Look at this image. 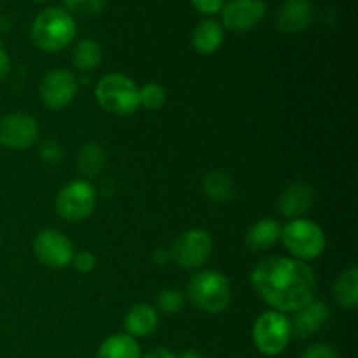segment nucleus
Returning a JSON list of instances; mask_svg holds the SVG:
<instances>
[{"label":"nucleus","mask_w":358,"mask_h":358,"mask_svg":"<svg viewBox=\"0 0 358 358\" xmlns=\"http://www.w3.org/2000/svg\"><path fill=\"white\" fill-rule=\"evenodd\" d=\"M255 294L271 310L294 313L315 299L317 275L313 268L294 257H268L250 275Z\"/></svg>","instance_id":"nucleus-1"},{"label":"nucleus","mask_w":358,"mask_h":358,"mask_svg":"<svg viewBox=\"0 0 358 358\" xmlns=\"http://www.w3.org/2000/svg\"><path fill=\"white\" fill-rule=\"evenodd\" d=\"M77 34L72 14L59 7H48L37 14L30 28L31 42L44 52H62Z\"/></svg>","instance_id":"nucleus-2"},{"label":"nucleus","mask_w":358,"mask_h":358,"mask_svg":"<svg viewBox=\"0 0 358 358\" xmlns=\"http://www.w3.org/2000/svg\"><path fill=\"white\" fill-rule=\"evenodd\" d=\"M185 297L196 310L208 315H219L229 308L233 301V289L224 273L203 269L191 278Z\"/></svg>","instance_id":"nucleus-3"},{"label":"nucleus","mask_w":358,"mask_h":358,"mask_svg":"<svg viewBox=\"0 0 358 358\" xmlns=\"http://www.w3.org/2000/svg\"><path fill=\"white\" fill-rule=\"evenodd\" d=\"M138 90L135 80L129 79L124 73L112 72L101 77L94 87V96L98 105L108 114L126 117L135 114L140 108Z\"/></svg>","instance_id":"nucleus-4"},{"label":"nucleus","mask_w":358,"mask_h":358,"mask_svg":"<svg viewBox=\"0 0 358 358\" xmlns=\"http://www.w3.org/2000/svg\"><path fill=\"white\" fill-rule=\"evenodd\" d=\"M280 241L294 259L303 262L318 259L327 247L324 229L310 219L289 220L282 227Z\"/></svg>","instance_id":"nucleus-5"},{"label":"nucleus","mask_w":358,"mask_h":358,"mask_svg":"<svg viewBox=\"0 0 358 358\" xmlns=\"http://www.w3.org/2000/svg\"><path fill=\"white\" fill-rule=\"evenodd\" d=\"M252 338L254 345L262 355L276 357L285 352L292 339L290 331V320L285 313L269 310L259 315L252 329Z\"/></svg>","instance_id":"nucleus-6"},{"label":"nucleus","mask_w":358,"mask_h":358,"mask_svg":"<svg viewBox=\"0 0 358 358\" xmlns=\"http://www.w3.org/2000/svg\"><path fill=\"white\" fill-rule=\"evenodd\" d=\"M96 208V191L87 180H72L63 185L55 199V210L66 222H83Z\"/></svg>","instance_id":"nucleus-7"},{"label":"nucleus","mask_w":358,"mask_h":358,"mask_svg":"<svg viewBox=\"0 0 358 358\" xmlns=\"http://www.w3.org/2000/svg\"><path fill=\"white\" fill-rule=\"evenodd\" d=\"M171 261L182 269H199L213 254V240L208 231L189 229L171 243Z\"/></svg>","instance_id":"nucleus-8"},{"label":"nucleus","mask_w":358,"mask_h":358,"mask_svg":"<svg viewBox=\"0 0 358 358\" xmlns=\"http://www.w3.org/2000/svg\"><path fill=\"white\" fill-rule=\"evenodd\" d=\"M31 248L35 257L51 269L69 268L76 254L72 241L56 229H42L41 233H37Z\"/></svg>","instance_id":"nucleus-9"},{"label":"nucleus","mask_w":358,"mask_h":358,"mask_svg":"<svg viewBox=\"0 0 358 358\" xmlns=\"http://www.w3.org/2000/svg\"><path fill=\"white\" fill-rule=\"evenodd\" d=\"M38 122L31 115L14 112L0 119V145L13 150L30 149L37 143Z\"/></svg>","instance_id":"nucleus-10"},{"label":"nucleus","mask_w":358,"mask_h":358,"mask_svg":"<svg viewBox=\"0 0 358 358\" xmlns=\"http://www.w3.org/2000/svg\"><path fill=\"white\" fill-rule=\"evenodd\" d=\"M77 90L79 83L70 70H51L41 83V100L49 110H62L72 103Z\"/></svg>","instance_id":"nucleus-11"},{"label":"nucleus","mask_w":358,"mask_h":358,"mask_svg":"<svg viewBox=\"0 0 358 358\" xmlns=\"http://www.w3.org/2000/svg\"><path fill=\"white\" fill-rule=\"evenodd\" d=\"M222 24L231 31H250L266 17L264 0H229L222 7Z\"/></svg>","instance_id":"nucleus-12"},{"label":"nucleus","mask_w":358,"mask_h":358,"mask_svg":"<svg viewBox=\"0 0 358 358\" xmlns=\"http://www.w3.org/2000/svg\"><path fill=\"white\" fill-rule=\"evenodd\" d=\"M329 318H331V311L324 301L313 299L303 306L301 310L294 311L290 320V331H292V338L296 339H308L313 334L320 332L322 329L327 325Z\"/></svg>","instance_id":"nucleus-13"},{"label":"nucleus","mask_w":358,"mask_h":358,"mask_svg":"<svg viewBox=\"0 0 358 358\" xmlns=\"http://www.w3.org/2000/svg\"><path fill=\"white\" fill-rule=\"evenodd\" d=\"M315 201H317V196H315L311 185L304 184V182H294L280 194L278 212L280 215L289 220L303 219L304 213L313 208Z\"/></svg>","instance_id":"nucleus-14"},{"label":"nucleus","mask_w":358,"mask_h":358,"mask_svg":"<svg viewBox=\"0 0 358 358\" xmlns=\"http://www.w3.org/2000/svg\"><path fill=\"white\" fill-rule=\"evenodd\" d=\"M313 16L311 0H285L276 14V28L282 34H299L310 27Z\"/></svg>","instance_id":"nucleus-15"},{"label":"nucleus","mask_w":358,"mask_h":358,"mask_svg":"<svg viewBox=\"0 0 358 358\" xmlns=\"http://www.w3.org/2000/svg\"><path fill=\"white\" fill-rule=\"evenodd\" d=\"M157 325H159L157 311L149 304H135L124 317L126 334L135 339L152 336L156 332Z\"/></svg>","instance_id":"nucleus-16"},{"label":"nucleus","mask_w":358,"mask_h":358,"mask_svg":"<svg viewBox=\"0 0 358 358\" xmlns=\"http://www.w3.org/2000/svg\"><path fill=\"white\" fill-rule=\"evenodd\" d=\"M282 236V226L275 219H261L245 234V245L252 252H264L275 247Z\"/></svg>","instance_id":"nucleus-17"},{"label":"nucleus","mask_w":358,"mask_h":358,"mask_svg":"<svg viewBox=\"0 0 358 358\" xmlns=\"http://www.w3.org/2000/svg\"><path fill=\"white\" fill-rule=\"evenodd\" d=\"M224 44V27L215 20L199 21L192 31V48L199 55H213Z\"/></svg>","instance_id":"nucleus-18"},{"label":"nucleus","mask_w":358,"mask_h":358,"mask_svg":"<svg viewBox=\"0 0 358 358\" xmlns=\"http://www.w3.org/2000/svg\"><path fill=\"white\" fill-rule=\"evenodd\" d=\"M203 192L206 198L217 203H227L236 196V184L229 173L222 170H213L203 177Z\"/></svg>","instance_id":"nucleus-19"},{"label":"nucleus","mask_w":358,"mask_h":358,"mask_svg":"<svg viewBox=\"0 0 358 358\" xmlns=\"http://www.w3.org/2000/svg\"><path fill=\"white\" fill-rule=\"evenodd\" d=\"M96 358H142L140 345L128 334H114L98 348Z\"/></svg>","instance_id":"nucleus-20"},{"label":"nucleus","mask_w":358,"mask_h":358,"mask_svg":"<svg viewBox=\"0 0 358 358\" xmlns=\"http://www.w3.org/2000/svg\"><path fill=\"white\" fill-rule=\"evenodd\" d=\"M334 299L341 308L355 311L358 306V269L348 268L338 276L334 283Z\"/></svg>","instance_id":"nucleus-21"},{"label":"nucleus","mask_w":358,"mask_h":358,"mask_svg":"<svg viewBox=\"0 0 358 358\" xmlns=\"http://www.w3.org/2000/svg\"><path fill=\"white\" fill-rule=\"evenodd\" d=\"M103 62V49L93 38H84L72 52V63L79 72H93Z\"/></svg>","instance_id":"nucleus-22"},{"label":"nucleus","mask_w":358,"mask_h":358,"mask_svg":"<svg viewBox=\"0 0 358 358\" xmlns=\"http://www.w3.org/2000/svg\"><path fill=\"white\" fill-rule=\"evenodd\" d=\"M107 163V154L105 149L96 142H87L77 154V168L83 171L86 177H96L103 171Z\"/></svg>","instance_id":"nucleus-23"},{"label":"nucleus","mask_w":358,"mask_h":358,"mask_svg":"<svg viewBox=\"0 0 358 358\" xmlns=\"http://www.w3.org/2000/svg\"><path fill=\"white\" fill-rule=\"evenodd\" d=\"M138 98H140V107H143L145 110L157 112L166 105L168 94L161 84L156 83H147L143 84L138 90Z\"/></svg>","instance_id":"nucleus-24"},{"label":"nucleus","mask_w":358,"mask_h":358,"mask_svg":"<svg viewBox=\"0 0 358 358\" xmlns=\"http://www.w3.org/2000/svg\"><path fill=\"white\" fill-rule=\"evenodd\" d=\"M185 301H187V297H185V294L178 289H164L161 290L156 297L157 308H159L163 313L168 315H175L178 313V311L184 310Z\"/></svg>","instance_id":"nucleus-25"},{"label":"nucleus","mask_w":358,"mask_h":358,"mask_svg":"<svg viewBox=\"0 0 358 358\" xmlns=\"http://www.w3.org/2000/svg\"><path fill=\"white\" fill-rule=\"evenodd\" d=\"M65 6L70 13L79 16H94L103 10L105 0H65Z\"/></svg>","instance_id":"nucleus-26"},{"label":"nucleus","mask_w":358,"mask_h":358,"mask_svg":"<svg viewBox=\"0 0 358 358\" xmlns=\"http://www.w3.org/2000/svg\"><path fill=\"white\" fill-rule=\"evenodd\" d=\"M70 266H73V269H76L77 273H84V275H86V273H91L96 268V257L87 250L76 252L72 259V264Z\"/></svg>","instance_id":"nucleus-27"},{"label":"nucleus","mask_w":358,"mask_h":358,"mask_svg":"<svg viewBox=\"0 0 358 358\" xmlns=\"http://www.w3.org/2000/svg\"><path fill=\"white\" fill-rule=\"evenodd\" d=\"M299 358H339L338 352L332 348L331 345H325V343H317V345H311L301 353Z\"/></svg>","instance_id":"nucleus-28"},{"label":"nucleus","mask_w":358,"mask_h":358,"mask_svg":"<svg viewBox=\"0 0 358 358\" xmlns=\"http://www.w3.org/2000/svg\"><path fill=\"white\" fill-rule=\"evenodd\" d=\"M41 157L44 163L55 166L63 159V149L56 142H44L41 147Z\"/></svg>","instance_id":"nucleus-29"},{"label":"nucleus","mask_w":358,"mask_h":358,"mask_svg":"<svg viewBox=\"0 0 358 358\" xmlns=\"http://www.w3.org/2000/svg\"><path fill=\"white\" fill-rule=\"evenodd\" d=\"M191 3L199 14H205V16H213L220 13L224 7V0H191Z\"/></svg>","instance_id":"nucleus-30"},{"label":"nucleus","mask_w":358,"mask_h":358,"mask_svg":"<svg viewBox=\"0 0 358 358\" xmlns=\"http://www.w3.org/2000/svg\"><path fill=\"white\" fill-rule=\"evenodd\" d=\"M9 70H10L9 55H7L6 48H3L2 41H0V83L9 76Z\"/></svg>","instance_id":"nucleus-31"},{"label":"nucleus","mask_w":358,"mask_h":358,"mask_svg":"<svg viewBox=\"0 0 358 358\" xmlns=\"http://www.w3.org/2000/svg\"><path fill=\"white\" fill-rule=\"evenodd\" d=\"M152 261H154V264H157V266H166L168 262L171 261V257H170V250H168V248H156V250L152 252Z\"/></svg>","instance_id":"nucleus-32"},{"label":"nucleus","mask_w":358,"mask_h":358,"mask_svg":"<svg viewBox=\"0 0 358 358\" xmlns=\"http://www.w3.org/2000/svg\"><path fill=\"white\" fill-rule=\"evenodd\" d=\"M142 358H177V357H175L173 353L166 348H154V350H150L147 355H143Z\"/></svg>","instance_id":"nucleus-33"},{"label":"nucleus","mask_w":358,"mask_h":358,"mask_svg":"<svg viewBox=\"0 0 358 358\" xmlns=\"http://www.w3.org/2000/svg\"><path fill=\"white\" fill-rule=\"evenodd\" d=\"M180 358H205L203 355H199L198 352H192V350H187V352H184L180 355Z\"/></svg>","instance_id":"nucleus-34"},{"label":"nucleus","mask_w":358,"mask_h":358,"mask_svg":"<svg viewBox=\"0 0 358 358\" xmlns=\"http://www.w3.org/2000/svg\"><path fill=\"white\" fill-rule=\"evenodd\" d=\"M34 2H48V0H34Z\"/></svg>","instance_id":"nucleus-35"},{"label":"nucleus","mask_w":358,"mask_h":358,"mask_svg":"<svg viewBox=\"0 0 358 358\" xmlns=\"http://www.w3.org/2000/svg\"><path fill=\"white\" fill-rule=\"evenodd\" d=\"M0 243H2V231H0Z\"/></svg>","instance_id":"nucleus-36"}]
</instances>
